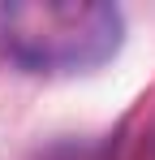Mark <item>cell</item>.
<instances>
[{
    "mask_svg": "<svg viewBox=\"0 0 155 160\" xmlns=\"http://www.w3.org/2000/svg\"><path fill=\"white\" fill-rule=\"evenodd\" d=\"M0 43L35 74L91 69L116 52L121 13L86 0H30L0 9Z\"/></svg>",
    "mask_w": 155,
    "mask_h": 160,
    "instance_id": "1",
    "label": "cell"
}]
</instances>
